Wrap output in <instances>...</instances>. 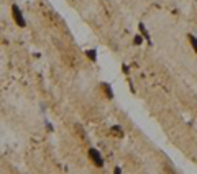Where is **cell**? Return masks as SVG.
<instances>
[{
    "mask_svg": "<svg viewBox=\"0 0 197 174\" xmlns=\"http://www.w3.org/2000/svg\"><path fill=\"white\" fill-rule=\"evenodd\" d=\"M12 17L18 27H21V28L26 27V21H25V18H23V13H21V10L18 8V5H12Z\"/></svg>",
    "mask_w": 197,
    "mask_h": 174,
    "instance_id": "obj_1",
    "label": "cell"
},
{
    "mask_svg": "<svg viewBox=\"0 0 197 174\" xmlns=\"http://www.w3.org/2000/svg\"><path fill=\"white\" fill-rule=\"evenodd\" d=\"M89 158H91L92 163L97 167H104V158H102V154L98 153V149L91 148V149H89Z\"/></svg>",
    "mask_w": 197,
    "mask_h": 174,
    "instance_id": "obj_2",
    "label": "cell"
},
{
    "mask_svg": "<svg viewBox=\"0 0 197 174\" xmlns=\"http://www.w3.org/2000/svg\"><path fill=\"white\" fill-rule=\"evenodd\" d=\"M85 56L92 61V62H97V49L94 48V49H87L85 51Z\"/></svg>",
    "mask_w": 197,
    "mask_h": 174,
    "instance_id": "obj_3",
    "label": "cell"
},
{
    "mask_svg": "<svg viewBox=\"0 0 197 174\" xmlns=\"http://www.w3.org/2000/svg\"><path fill=\"white\" fill-rule=\"evenodd\" d=\"M102 89H104V92H105V95H107V99H113V92H112V89H110V86H108V84H102Z\"/></svg>",
    "mask_w": 197,
    "mask_h": 174,
    "instance_id": "obj_4",
    "label": "cell"
},
{
    "mask_svg": "<svg viewBox=\"0 0 197 174\" xmlns=\"http://www.w3.org/2000/svg\"><path fill=\"white\" fill-rule=\"evenodd\" d=\"M138 27H140V31H141V36H143V38H146V40H148V41H150V43H151V40H150V33H148V30H146V27H144V23H140Z\"/></svg>",
    "mask_w": 197,
    "mask_h": 174,
    "instance_id": "obj_5",
    "label": "cell"
},
{
    "mask_svg": "<svg viewBox=\"0 0 197 174\" xmlns=\"http://www.w3.org/2000/svg\"><path fill=\"white\" fill-rule=\"evenodd\" d=\"M187 38H189V43H190V46H192V49H194V51H197V41H196V36H194V35H189Z\"/></svg>",
    "mask_w": 197,
    "mask_h": 174,
    "instance_id": "obj_6",
    "label": "cell"
},
{
    "mask_svg": "<svg viewBox=\"0 0 197 174\" xmlns=\"http://www.w3.org/2000/svg\"><path fill=\"white\" fill-rule=\"evenodd\" d=\"M112 131H113L115 135H118V136H123V131H122L120 125H115V127H112Z\"/></svg>",
    "mask_w": 197,
    "mask_h": 174,
    "instance_id": "obj_7",
    "label": "cell"
},
{
    "mask_svg": "<svg viewBox=\"0 0 197 174\" xmlns=\"http://www.w3.org/2000/svg\"><path fill=\"white\" fill-rule=\"evenodd\" d=\"M133 43H135V44H138V46H140V44L143 43V36H141V35H136V36L133 38Z\"/></svg>",
    "mask_w": 197,
    "mask_h": 174,
    "instance_id": "obj_8",
    "label": "cell"
},
{
    "mask_svg": "<svg viewBox=\"0 0 197 174\" xmlns=\"http://www.w3.org/2000/svg\"><path fill=\"white\" fill-rule=\"evenodd\" d=\"M122 71H123L125 74H128V72H130V67H128V66H125V64H123V66H122Z\"/></svg>",
    "mask_w": 197,
    "mask_h": 174,
    "instance_id": "obj_9",
    "label": "cell"
},
{
    "mask_svg": "<svg viewBox=\"0 0 197 174\" xmlns=\"http://www.w3.org/2000/svg\"><path fill=\"white\" fill-rule=\"evenodd\" d=\"M113 173H115V174H120V173H122V169H120V167H115V169H113Z\"/></svg>",
    "mask_w": 197,
    "mask_h": 174,
    "instance_id": "obj_10",
    "label": "cell"
}]
</instances>
